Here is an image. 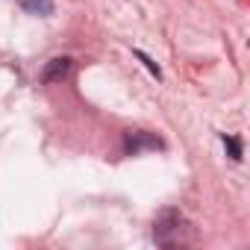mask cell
Listing matches in <instances>:
<instances>
[{
  "label": "cell",
  "mask_w": 250,
  "mask_h": 250,
  "mask_svg": "<svg viewBox=\"0 0 250 250\" xmlns=\"http://www.w3.org/2000/svg\"><path fill=\"white\" fill-rule=\"evenodd\" d=\"M153 241L159 247H183L194 241V227L180 209H165L153 221Z\"/></svg>",
  "instance_id": "obj_1"
},
{
  "label": "cell",
  "mask_w": 250,
  "mask_h": 250,
  "mask_svg": "<svg viewBox=\"0 0 250 250\" xmlns=\"http://www.w3.org/2000/svg\"><path fill=\"white\" fill-rule=\"evenodd\" d=\"M162 139H156L153 133H145V130H130L124 136V150L130 156H139L142 150H162Z\"/></svg>",
  "instance_id": "obj_2"
},
{
  "label": "cell",
  "mask_w": 250,
  "mask_h": 250,
  "mask_svg": "<svg viewBox=\"0 0 250 250\" xmlns=\"http://www.w3.org/2000/svg\"><path fill=\"white\" fill-rule=\"evenodd\" d=\"M71 65H74L71 56H56V59H50V62L44 65V71H42V83H62V80L71 74Z\"/></svg>",
  "instance_id": "obj_3"
},
{
  "label": "cell",
  "mask_w": 250,
  "mask_h": 250,
  "mask_svg": "<svg viewBox=\"0 0 250 250\" xmlns=\"http://www.w3.org/2000/svg\"><path fill=\"white\" fill-rule=\"evenodd\" d=\"M24 9L30 15H50L53 12V0H24Z\"/></svg>",
  "instance_id": "obj_4"
},
{
  "label": "cell",
  "mask_w": 250,
  "mask_h": 250,
  "mask_svg": "<svg viewBox=\"0 0 250 250\" xmlns=\"http://www.w3.org/2000/svg\"><path fill=\"white\" fill-rule=\"evenodd\" d=\"M224 145L229 147V156L238 162V159H241V142H238L235 136H224Z\"/></svg>",
  "instance_id": "obj_5"
}]
</instances>
